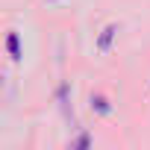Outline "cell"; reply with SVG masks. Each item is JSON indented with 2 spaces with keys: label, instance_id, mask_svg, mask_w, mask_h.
Instances as JSON below:
<instances>
[{
  "label": "cell",
  "instance_id": "obj_4",
  "mask_svg": "<svg viewBox=\"0 0 150 150\" xmlns=\"http://www.w3.org/2000/svg\"><path fill=\"white\" fill-rule=\"evenodd\" d=\"M74 144H77V147H88L91 141H88V135H80V138H77V141H74Z\"/></svg>",
  "mask_w": 150,
  "mask_h": 150
},
{
  "label": "cell",
  "instance_id": "obj_5",
  "mask_svg": "<svg viewBox=\"0 0 150 150\" xmlns=\"http://www.w3.org/2000/svg\"><path fill=\"white\" fill-rule=\"evenodd\" d=\"M0 86H3V80H0Z\"/></svg>",
  "mask_w": 150,
  "mask_h": 150
},
{
  "label": "cell",
  "instance_id": "obj_1",
  "mask_svg": "<svg viewBox=\"0 0 150 150\" xmlns=\"http://www.w3.org/2000/svg\"><path fill=\"white\" fill-rule=\"evenodd\" d=\"M91 109H94V112H100V115H109V112H112V106H109V100H106L103 94L91 97Z\"/></svg>",
  "mask_w": 150,
  "mask_h": 150
},
{
  "label": "cell",
  "instance_id": "obj_2",
  "mask_svg": "<svg viewBox=\"0 0 150 150\" xmlns=\"http://www.w3.org/2000/svg\"><path fill=\"white\" fill-rule=\"evenodd\" d=\"M115 33H118V27H106V30H103V35H100V41H97V47H100V50H109V44H112Z\"/></svg>",
  "mask_w": 150,
  "mask_h": 150
},
{
  "label": "cell",
  "instance_id": "obj_3",
  "mask_svg": "<svg viewBox=\"0 0 150 150\" xmlns=\"http://www.w3.org/2000/svg\"><path fill=\"white\" fill-rule=\"evenodd\" d=\"M6 47H9L12 59H21V44H18V33H9V38H6Z\"/></svg>",
  "mask_w": 150,
  "mask_h": 150
}]
</instances>
